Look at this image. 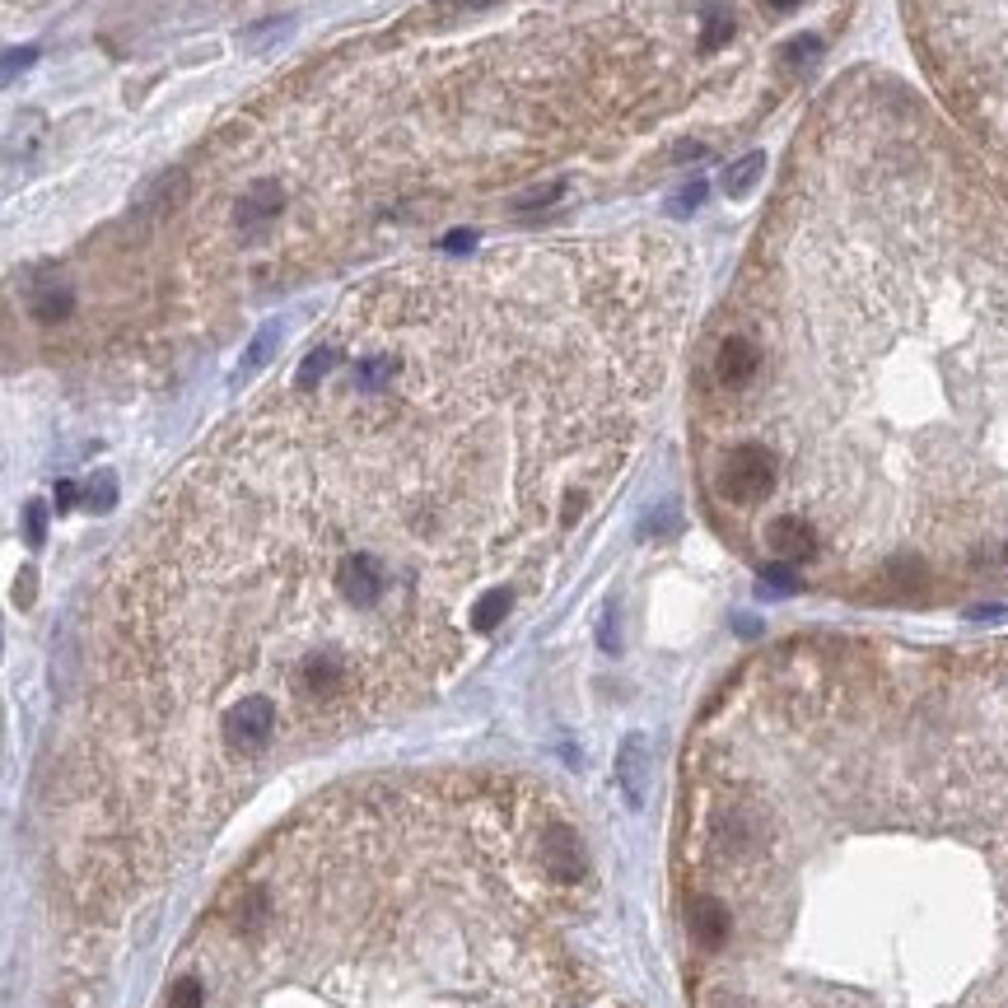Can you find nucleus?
I'll list each match as a JSON object with an SVG mask.
<instances>
[{
	"label": "nucleus",
	"instance_id": "1",
	"mask_svg": "<svg viewBox=\"0 0 1008 1008\" xmlns=\"http://www.w3.org/2000/svg\"><path fill=\"white\" fill-rule=\"evenodd\" d=\"M691 294L663 234L397 271L136 533L52 794L85 902L150 888L290 756L434 696L486 594L594 514Z\"/></svg>",
	"mask_w": 1008,
	"mask_h": 1008
},
{
	"label": "nucleus",
	"instance_id": "2",
	"mask_svg": "<svg viewBox=\"0 0 1008 1008\" xmlns=\"http://www.w3.org/2000/svg\"><path fill=\"white\" fill-rule=\"evenodd\" d=\"M719 328L756 355L696 397L710 519H799L803 584L878 608L1008 594V196L888 80L803 122Z\"/></svg>",
	"mask_w": 1008,
	"mask_h": 1008
},
{
	"label": "nucleus",
	"instance_id": "3",
	"mask_svg": "<svg viewBox=\"0 0 1008 1008\" xmlns=\"http://www.w3.org/2000/svg\"><path fill=\"white\" fill-rule=\"evenodd\" d=\"M681 892L878 888L990 943L961 1008H1008V635H789L705 705Z\"/></svg>",
	"mask_w": 1008,
	"mask_h": 1008
},
{
	"label": "nucleus",
	"instance_id": "4",
	"mask_svg": "<svg viewBox=\"0 0 1008 1008\" xmlns=\"http://www.w3.org/2000/svg\"><path fill=\"white\" fill-rule=\"evenodd\" d=\"M915 42L1008 196V0H915Z\"/></svg>",
	"mask_w": 1008,
	"mask_h": 1008
},
{
	"label": "nucleus",
	"instance_id": "5",
	"mask_svg": "<svg viewBox=\"0 0 1008 1008\" xmlns=\"http://www.w3.org/2000/svg\"><path fill=\"white\" fill-rule=\"evenodd\" d=\"M75 314V290L66 276L56 271H38L34 285H28V318L38 322V328H61Z\"/></svg>",
	"mask_w": 1008,
	"mask_h": 1008
},
{
	"label": "nucleus",
	"instance_id": "6",
	"mask_svg": "<svg viewBox=\"0 0 1008 1008\" xmlns=\"http://www.w3.org/2000/svg\"><path fill=\"white\" fill-rule=\"evenodd\" d=\"M762 168H766L762 154H748V160H738V164L724 174V192H728V196H748V188H752L756 178H762Z\"/></svg>",
	"mask_w": 1008,
	"mask_h": 1008
},
{
	"label": "nucleus",
	"instance_id": "7",
	"mask_svg": "<svg viewBox=\"0 0 1008 1008\" xmlns=\"http://www.w3.org/2000/svg\"><path fill=\"white\" fill-rule=\"evenodd\" d=\"M622 775H626V794L640 799V784H645V738H626V748H622Z\"/></svg>",
	"mask_w": 1008,
	"mask_h": 1008
},
{
	"label": "nucleus",
	"instance_id": "8",
	"mask_svg": "<svg viewBox=\"0 0 1008 1008\" xmlns=\"http://www.w3.org/2000/svg\"><path fill=\"white\" fill-rule=\"evenodd\" d=\"M38 61V48L28 42V48H10V52H0V85H10V80H20V75L28 71Z\"/></svg>",
	"mask_w": 1008,
	"mask_h": 1008
},
{
	"label": "nucleus",
	"instance_id": "9",
	"mask_svg": "<svg viewBox=\"0 0 1008 1008\" xmlns=\"http://www.w3.org/2000/svg\"><path fill=\"white\" fill-rule=\"evenodd\" d=\"M561 196H565V182H541V188L519 192L514 206H519V210H541V206H551V201H561Z\"/></svg>",
	"mask_w": 1008,
	"mask_h": 1008
},
{
	"label": "nucleus",
	"instance_id": "10",
	"mask_svg": "<svg viewBox=\"0 0 1008 1008\" xmlns=\"http://www.w3.org/2000/svg\"><path fill=\"white\" fill-rule=\"evenodd\" d=\"M701 201H705V182H701V178H691L687 188H681V192L673 196V215H687V210L701 206Z\"/></svg>",
	"mask_w": 1008,
	"mask_h": 1008
},
{
	"label": "nucleus",
	"instance_id": "11",
	"mask_svg": "<svg viewBox=\"0 0 1008 1008\" xmlns=\"http://www.w3.org/2000/svg\"><path fill=\"white\" fill-rule=\"evenodd\" d=\"M24 528H28V541H42V505H28V519H24Z\"/></svg>",
	"mask_w": 1008,
	"mask_h": 1008
},
{
	"label": "nucleus",
	"instance_id": "12",
	"mask_svg": "<svg viewBox=\"0 0 1008 1008\" xmlns=\"http://www.w3.org/2000/svg\"><path fill=\"white\" fill-rule=\"evenodd\" d=\"M762 5H766L770 14H789V10H799L803 0H762Z\"/></svg>",
	"mask_w": 1008,
	"mask_h": 1008
}]
</instances>
